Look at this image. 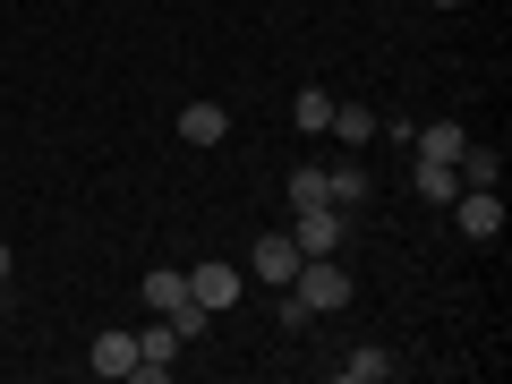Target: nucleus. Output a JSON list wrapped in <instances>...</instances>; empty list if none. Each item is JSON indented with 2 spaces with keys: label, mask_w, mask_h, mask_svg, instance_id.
<instances>
[{
  "label": "nucleus",
  "mask_w": 512,
  "mask_h": 384,
  "mask_svg": "<svg viewBox=\"0 0 512 384\" xmlns=\"http://www.w3.org/2000/svg\"><path fill=\"white\" fill-rule=\"evenodd\" d=\"M282 291H299L316 316H333V308H350V274H342V256H299V274L282 282Z\"/></svg>",
  "instance_id": "1"
},
{
  "label": "nucleus",
  "mask_w": 512,
  "mask_h": 384,
  "mask_svg": "<svg viewBox=\"0 0 512 384\" xmlns=\"http://www.w3.org/2000/svg\"><path fill=\"white\" fill-rule=\"evenodd\" d=\"M291 239H299V256H342L350 214H342V205H299V214H291Z\"/></svg>",
  "instance_id": "2"
},
{
  "label": "nucleus",
  "mask_w": 512,
  "mask_h": 384,
  "mask_svg": "<svg viewBox=\"0 0 512 384\" xmlns=\"http://www.w3.org/2000/svg\"><path fill=\"white\" fill-rule=\"evenodd\" d=\"M248 274L265 282V291H282V282L299 274V239H291V231H265V239L248 248Z\"/></svg>",
  "instance_id": "3"
},
{
  "label": "nucleus",
  "mask_w": 512,
  "mask_h": 384,
  "mask_svg": "<svg viewBox=\"0 0 512 384\" xmlns=\"http://www.w3.org/2000/svg\"><path fill=\"white\" fill-rule=\"evenodd\" d=\"M171 367H180V333H171L163 316H154V325L137 333V384H163Z\"/></svg>",
  "instance_id": "4"
},
{
  "label": "nucleus",
  "mask_w": 512,
  "mask_h": 384,
  "mask_svg": "<svg viewBox=\"0 0 512 384\" xmlns=\"http://www.w3.org/2000/svg\"><path fill=\"white\" fill-rule=\"evenodd\" d=\"M453 222H461L470 239H495V231H504V188H461V197H453Z\"/></svg>",
  "instance_id": "5"
},
{
  "label": "nucleus",
  "mask_w": 512,
  "mask_h": 384,
  "mask_svg": "<svg viewBox=\"0 0 512 384\" xmlns=\"http://www.w3.org/2000/svg\"><path fill=\"white\" fill-rule=\"evenodd\" d=\"M188 299H197L205 316H222L239 299V265H222V256H214V265H197V274H188Z\"/></svg>",
  "instance_id": "6"
},
{
  "label": "nucleus",
  "mask_w": 512,
  "mask_h": 384,
  "mask_svg": "<svg viewBox=\"0 0 512 384\" xmlns=\"http://www.w3.org/2000/svg\"><path fill=\"white\" fill-rule=\"evenodd\" d=\"M94 376H137V333H94Z\"/></svg>",
  "instance_id": "7"
},
{
  "label": "nucleus",
  "mask_w": 512,
  "mask_h": 384,
  "mask_svg": "<svg viewBox=\"0 0 512 384\" xmlns=\"http://www.w3.org/2000/svg\"><path fill=\"white\" fill-rule=\"evenodd\" d=\"M180 137H188V146H222V137H231V111H222V103H188L180 111Z\"/></svg>",
  "instance_id": "8"
},
{
  "label": "nucleus",
  "mask_w": 512,
  "mask_h": 384,
  "mask_svg": "<svg viewBox=\"0 0 512 384\" xmlns=\"http://www.w3.org/2000/svg\"><path fill=\"white\" fill-rule=\"evenodd\" d=\"M333 376H342V384H384V376H402V359H393V350H350Z\"/></svg>",
  "instance_id": "9"
},
{
  "label": "nucleus",
  "mask_w": 512,
  "mask_h": 384,
  "mask_svg": "<svg viewBox=\"0 0 512 384\" xmlns=\"http://www.w3.org/2000/svg\"><path fill=\"white\" fill-rule=\"evenodd\" d=\"M325 197L342 205V214H359V205H367V163H333L325 171Z\"/></svg>",
  "instance_id": "10"
},
{
  "label": "nucleus",
  "mask_w": 512,
  "mask_h": 384,
  "mask_svg": "<svg viewBox=\"0 0 512 384\" xmlns=\"http://www.w3.org/2000/svg\"><path fill=\"white\" fill-rule=\"evenodd\" d=\"M461 146H470V128H461V120H436V128L419 137V163H461Z\"/></svg>",
  "instance_id": "11"
},
{
  "label": "nucleus",
  "mask_w": 512,
  "mask_h": 384,
  "mask_svg": "<svg viewBox=\"0 0 512 384\" xmlns=\"http://www.w3.org/2000/svg\"><path fill=\"white\" fill-rule=\"evenodd\" d=\"M453 180H461V188H504V154H478V146H461Z\"/></svg>",
  "instance_id": "12"
},
{
  "label": "nucleus",
  "mask_w": 512,
  "mask_h": 384,
  "mask_svg": "<svg viewBox=\"0 0 512 384\" xmlns=\"http://www.w3.org/2000/svg\"><path fill=\"white\" fill-rule=\"evenodd\" d=\"M376 128H384V120H376V111H359V103H333V137H342V146H350V154H359V146H367V137H376Z\"/></svg>",
  "instance_id": "13"
},
{
  "label": "nucleus",
  "mask_w": 512,
  "mask_h": 384,
  "mask_svg": "<svg viewBox=\"0 0 512 384\" xmlns=\"http://www.w3.org/2000/svg\"><path fill=\"white\" fill-rule=\"evenodd\" d=\"M410 180H419V197H427V205H453V197H461L453 163H410Z\"/></svg>",
  "instance_id": "14"
},
{
  "label": "nucleus",
  "mask_w": 512,
  "mask_h": 384,
  "mask_svg": "<svg viewBox=\"0 0 512 384\" xmlns=\"http://www.w3.org/2000/svg\"><path fill=\"white\" fill-rule=\"evenodd\" d=\"M180 299H188V274H171V265H154V274H146V308H154V316H171Z\"/></svg>",
  "instance_id": "15"
},
{
  "label": "nucleus",
  "mask_w": 512,
  "mask_h": 384,
  "mask_svg": "<svg viewBox=\"0 0 512 384\" xmlns=\"http://www.w3.org/2000/svg\"><path fill=\"white\" fill-rule=\"evenodd\" d=\"M291 111H299V128H308V137H325V128H333V94H325V86H299Z\"/></svg>",
  "instance_id": "16"
},
{
  "label": "nucleus",
  "mask_w": 512,
  "mask_h": 384,
  "mask_svg": "<svg viewBox=\"0 0 512 384\" xmlns=\"http://www.w3.org/2000/svg\"><path fill=\"white\" fill-rule=\"evenodd\" d=\"M299 205H333L325 197V163H291V214Z\"/></svg>",
  "instance_id": "17"
},
{
  "label": "nucleus",
  "mask_w": 512,
  "mask_h": 384,
  "mask_svg": "<svg viewBox=\"0 0 512 384\" xmlns=\"http://www.w3.org/2000/svg\"><path fill=\"white\" fill-rule=\"evenodd\" d=\"M163 325H171V333H180V342H197V333H205V325H214V316H205V308H197V299H180V308H171V316H163Z\"/></svg>",
  "instance_id": "18"
},
{
  "label": "nucleus",
  "mask_w": 512,
  "mask_h": 384,
  "mask_svg": "<svg viewBox=\"0 0 512 384\" xmlns=\"http://www.w3.org/2000/svg\"><path fill=\"white\" fill-rule=\"evenodd\" d=\"M308 325H316V308L299 291H282V333H308Z\"/></svg>",
  "instance_id": "19"
},
{
  "label": "nucleus",
  "mask_w": 512,
  "mask_h": 384,
  "mask_svg": "<svg viewBox=\"0 0 512 384\" xmlns=\"http://www.w3.org/2000/svg\"><path fill=\"white\" fill-rule=\"evenodd\" d=\"M9 265H18V256H9V239H0V282H9Z\"/></svg>",
  "instance_id": "20"
},
{
  "label": "nucleus",
  "mask_w": 512,
  "mask_h": 384,
  "mask_svg": "<svg viewBox=\"0 0 512 384\" xmlns=\"http://www.w3.org/2000/svg\"><path fill=\"white\" fill-rule=\"evenodd\" d=\"M436 9H453V0H436Z\"/></svg>",
  "instance_id": "21"
}]
</instances>
